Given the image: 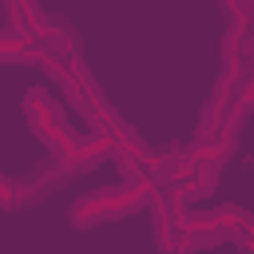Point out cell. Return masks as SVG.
Instances as JSON below:
<instances>
[{"label":"cell","instance_id":"cell-1","mask_svg":"<svg viewBox=\"0 0 254 254\" xmlns=\"http://www.w3.org/2000/svg\"><path fill=\"white\" fill-rule=\"evenodd\" d=\"M151 198V190H143V187H111V190H95V194H83L75 206H71V218L79 222V226H87V222H99V218H115V214H131V210H139L143 202Z\"/></svg>","mask_w":254,"mask_h":254}]
</instances>
